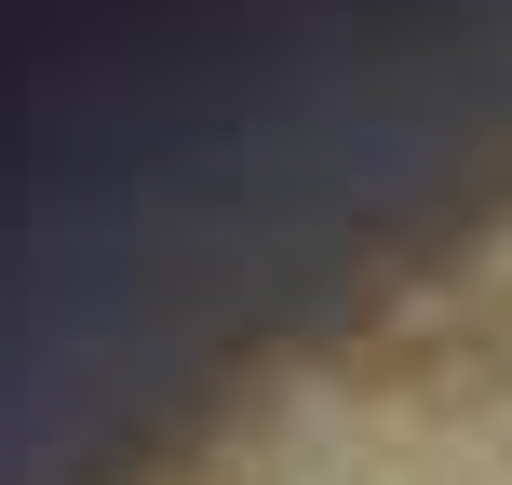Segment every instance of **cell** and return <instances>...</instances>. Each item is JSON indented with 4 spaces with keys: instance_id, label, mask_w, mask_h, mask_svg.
<instances>
[{
    "instance_id": "1",
    "label": "cell",
    "mask_w": 512,
    "mask_h": 485,
    "mask_svg": "<svg viewBox=\"0 0 512 485\" xmlns=\"http://www.w3.org/2000/svg\"><path fill=\"white\" fill-rule=\"evenodd\" d=\"M230 485H283V472H230Z\"/></svg>"
}]
</instances>
